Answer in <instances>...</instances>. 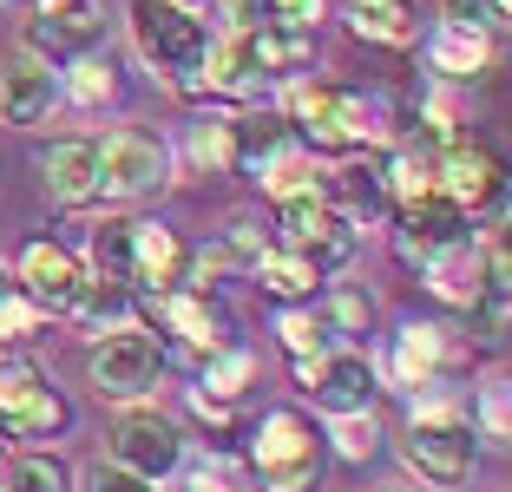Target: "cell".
Masks as SVG:
<instances>
[{"mask_svg": "<svg viewBox=\"0 0 512 492\" xmlns=\"http://www.w3.org/2000/svg\"><path fill=\"white\" fill-rule=\"evenodd\" d=\"M250 473L263 492H316L322 479V433L302 407H270L256 420L250 440Z\"/></svg>", "mask_w": 512, "mask_h": 492, "instance_id": "6da1fadb", "label": "cell"}, {"mask_svg": "<svg viewBox=\"0 0 512 492\" xmlns=\"http://www.w3.org/2000/svg\"><path fill=\"white\" fill-rule=\"evenodd\" d=\"M132 40L151 73L191 92L204 46H211V27L197 20V7H178V0H132Z\"/></svg>", "mask_w": 512, "mask_h": 492, "instance_id": "7a4b0ae2", "label": "cell"}, {"mask_svg": "<svg viewBox=\"0 0 512 492\" xmlns=\"http://www.w3.org/2000/svg\"><path fill=\"white\" fill-rule=\"evenodd\" d=\"M480 460V433L453 401H414V427H407V466L427 479V486L453 492L473 479Z\"/></svg>", "mask_w": 512, "mask_h": 492, "instance_id": "3957f363", "label": "cell"}, {"mask_svg": "<svg viewBox=\"0 0 512 492\" xmlns=\"http://www.w3.org/2000/svg\"><path fill=\"white\" fill-rule=\"evenodd\" d=\"M276 230H283V250H296L322 283H329L335 269H348V256L362 243V230L348 224L329 197H289V204H276Z\"/></svg>", "mask_w": 512, "mask_h": 492, "instance_id": "277c9868", "label": "cell"}, {"mask_svg": "<svg viewBox=\"0 0 512 492\" xmlns=\"http://www.w3.org/2000/svg\"><path fill=\"white\" fill-rule=\"evenodd\" d=\"M92 178H99V197H151L171 178V151H165V138L125 125L106 145H92Z\"/></svg>", "mask_w": 512, "mask_h": 492, "instance_id": "5b68a950", "label": "cell"}, {"mask_svg": "<svg viewBox=\"0 0 512 492\" xmlns=\"http://www.w3.org/2000/svg\"><path fill=\"white\" fill-rule=\"evenodd\" d=\"M158 374H165V348L132 322L112 328L106 342L92 348V388H99V401H145L158 388Z\"/></svg>", "mask_w": 512, "mask_h": 492, "instance_id": "8992f818", "label": "cell"}, {"mask_svg": "<svg viewBox=\"0 0 512 492\" xmlns=\"http://www.w3.org/2000/svg\"><path fill=\"white\" fill-rule=\"evenodd\" d=\"M112 460L132 466L138 479H171L184 466V433L171 414H158V407H125L119 427H112Z\"/></svg>", "mask_w": 512, "mask_h": 492, "instance_id": "52a82bcc", "label": "cell"}, {"mask_svg": "<svg viewBox=\"0 0 512 492\" xmlns=\"http://www.w3.org/2000/svg\"><path fill=\"white\" fill-rule=\"evenodd\" d=\"M434 191L447 197L460 217H480V210L499 204V191H506V171H499V158L486 145H473V138H453L447 151H434Z\"/></svg>", "mask_w": 512, "mask_h": 492, "instance_id": "ba28073f", "label": "cell"}, {"mask_svg": "<svg viewBox=\"0 0 512 492\" xmlns=\"http://www.w3.org/2000/svg\"><path fill=\"white\" fill-rule=\"evenodd\" d=\"M296 381L309 394H316L322 414H362V407H375V368H368V355H355V348H342V355H302L296 361Z\"/></svg>", "mask_w": 512, "mask_h": 492, "instance_id": "9c48e42d", "label": "cell"}, {"mask_svg": "<svg viewBox=\"0 0 512 492\" xmlns=\"http://www.w3.org/2000/svg\"><path fill=\"white\" fill-rule=\"evenodd\" d=\"M79 276H86V263H79V256L66 250V243H53V237L27 243V250H20V269H14L20 296H27V302H33L40 315H53V309L66 315V302H73Z\"/></svg>", "mask_w": 512, "mask_h": 492, "instance_id": "30bf717a", "label": "cell"}, {"mask_svg": "<svg viewBox=\"0 0 512 492\" xmlns=\"http://www.w3.org/2000/svg\"><path fill=\"white\" fill-rule=\"evenodd\" d=\"M99 40V7L92 0H40V14L27 27V53L33 60H73V53H92Z\"/></svg>", "mask_w": 512, "mask_h": 492, "instance_id": "8fae6325", "label": "cell"}, {"mask_svg": "<svg viewBox=\"0 0 512 492\" xmlns=\"http://www.w3.org/2000/svg\"><path fill=\"white\" fill-rule=\"evenodd\" d=\"M151 315H158L184 348H197V355H211V348L230 342V315L211 302V289H197V283H178L171 296H158V302H151Z\"/></svg>", "mask_w": 512, "mask_h": 492, "instance_id": "7c38bea8", "label": "cell"}, {"mask_svg": "<svg viewBox=\"0 0 512 492\" xmlns=\"http://www.w3.org/2000/svg\"><path fill=\"white\" fill-rule=\"evenodd\" d=\"M184 269H191V250L171 224H132V269H125V283L132 289H151V296H171L184 283Z\"/></svg>", "mask_w": 512, "mask_h": 492, "instance_id": "4fadbf2b", "label": "cell"}, {"mask_svg": "<svg viewBox=\"0 0 512 492\" xmlns=\"http://www.w3.org/2000/svg\"><path fill=\"white\" fill-rule=\"evenodd\" d=\"M453 237H467V217L447 204V197H421V204H401L394 210V250L407 256V263H427L434 250H447Z\"/></svg>", "mask_w": 512, "mask_h": 492, "instance_id": "5bb4252c", "label": "cell"}, {"mask_svg": "<svg viewBox=\"0 0 512 492\" xmlns=\"http://www.w3.org/2000/svg\"><path fill=\"white\" fill-rule=\"evenodd\" d=\"M447 361H453V335L440 322H407L401 335H394V355H388V368H394V381L401 388H440V374H447Z\"/></svg>", "mask_w": 512, "mask_h": 492, "instance_id": "9a60e30c", "label": "cell"}, {"mask_svg": "<svg viewBox=\"0 0 512 492\" xmlns=\"http://www.w3.org/2000/svg\"><path fill=\"white\" fill-rule=\"evenodd\" d=\"M53 99H60V73L46 60H33V53H20V60L0 73V119L7 125H40L46 112H53Z\"/></svg>", "mask_w": 512, "mask_h": 492, "instance_id": "2e32d148", "label": "cell"}, {"mask_svg": "<svg viewBox=\"0 0 512 492\" xmlns=\"http://www.w3.org/2000/svg\"><path fill=\"white\" fill-rule=\"evenodd\" d=\"M263 66H256V53H250V40H243V27H230L224 40H211L204 46V66H197V86H211V92H224V99H250V92H263Z\"/></svg>", "mask_w": 512, "mask_h": 492, "instance_id": "e0dca14e", "label": "cell"}, {"mask_svg": "<svg viewBox=\"0 0 512 492\" xmlns=\"http://www.w3.org/2000/svg\"><path fill=\"white\" fill-rule=\"evenodd\" d=\"M427 66H434L440 79H480L486 66H493V33L440 20V27L427 33Z\"/></svg>", "mask_w": 512, "mask_h": 492, "instance_id": "ac0fdd59", "label": "cell"}, {"mask_svg": "<svg viewBox=\"0 0 512 492\" xmlns=\"http://www.w3.org/2000/svg\"><path fill=\"white\" fill-rule=\"evenodd\" d=\"M40 184L53 204H92L99 178H92V145L86 138H60V145L40 151Z\"/></svg>", "mask_w": 512, "mask_h": 492, "instance_id": "d6986e66", "label": "cell"}, {"mask_svg": "<svg viewBox=\"0 0 512 492\" xmlns=\"http://www.w3.org/2000/svg\"><path fill=\"white\" fill-rule=\"evenodd\" d=\"M421 269H427V283H434V296L440 302H460V309H473L480 289H486V256L473 250V237H453L447 250H434Z\"/></svg>", "mask_w": 512, "mask_h": 492, "instance_id": "ffe728a7", "label": "cell"}, {"mask_svg": "<svg viewBox=\"0 0 512 492\" xmlns=\"http://www.w3.org/2000/svg\"><path fill=\"white\" fill-rule=\"evenodd\" d=\"M348 27L368 46H414L421 40V14L414 0H348Z\"/></svg>", "mask_w": 512, "mask_h": 492, "instance_id": "44dd1931", "label": "cell"}, {"mask_svg": "<svg viewBox=\"0 0 512 492\" xmlns=\"http://www.w3.org/2000/svg\"><path fill=\"white\" fill-rule=\"evenodd\" d=\"M335 178H342V184H335V191H342V204H335V210H342L355 230L394 210V204H388V178H381V158H348Z\"/></svg>", "mask_w": 512, "mask_h": 492, "instance_id": "7402d4cb", "label": "cell"}, {"mask_svg": "<svg viewBox=\"0 0 512 492\" xmlns=\"http://www.w3.org/2000/svg\"><path fill=\"white\" fill-rule=\"evenodd\" d=\"M66 315H79L86 328H125L132 322V283H119V276H79V289H73V302H66Z\"/></svg>", "mask_w": 512, "mask_h": 492, "instance_id": "603a6c76", "label": "cell"}, {"mask_svg": "<svg viewBox=\"0 0 512 492\" xmlns=\"http://www.w3.org/2000/svg\"><path fill=\"white\" fill-rule=\"evenodd\" d=\"M250 276L270 289L276 302H309V296H316V283H322L316 269L302 263L296 250H283V243H263V256L250 263Z\"/></svg>", "mask_w": 512, "mask_h": 492, "instance_id": "cb8c5ba5", "label": "cell"}, {"mask_svg": "<svg viewBox=\"0 0 512 492\" xmlns=\"http://www.w3.org/2000/svg\"><path fill=\"white\" fill-rule=\"evenodd\" d=\"M250 374H256V355H250V348H237V342H224V348H211V355H204V374H197V388L217 394V401H243Z\"/></svg>", "mask_w": 512, "mask_h": 492, "instance_id": "d4e9b609", "label": "cell"}, {"mask_svg": "<svg viewBox=\"0 0 512 492\" xmlns=\"http://www.w3.org/2000/svg\"><path fill=\"white\" fill-rule=\"evenodd\" d=\"M66 420H73V407H66V394L46 381L27 407L7 414V433H14V440H53V433H66Z\"/></svg>", "mask_w": 512, "mask_h": 492, "instance_id": "484cf974", "label": "cell"}, {"mask_svg": "<svg viewBox=\"0 0 512 492\" xmlns=\"http://www.w3.org/2000/svg\"><path fill=\"white\" fill-rule=\"evenodd\" d=\"M184 151H191V164L197 171H237V125L230 119H197L191 125V138H184Z\"/></svg>", "mask_w": 512, "mask_h": 492, "instance_id": "4316f807", "label": "cell"}, {"mask_svg": "<svg viewBox=\"0 0 512 492\" xmlns=\"http://www.w3.org/2000/svg\"><path fill=\"white\" fill-rule=\"evenodd\" d=\"M86 243H92V269L125 283V269H132V224H125V217H106V224H92Z\"/></svg>", "mask_w": 512, "mask_h": 492, "instance_id": "83f0119b", "label": "cell"}, {"mask_svg": "<svg viewBox=\"0 0 512 492\" xmlns=\"http://www.w3.org/2000/svg\"><path fill=\"white\" fill-rule=\"evenodd\" d=\"M73 479H66V466L53 460V453H20L14 466H7V479H0V492H66Z\"/></svg>", "mask_w": 512, "mask_h": 492, "instance_id": "f1b7e54d", "label": "cell"}, {"mask_svg": "<svg viewBox=\"0 0 512 492\" xmlns=\"http://www.w3.org/2000/svg\"><path fill=\"white\" fill-rule=\"evenodd\" d=\"M276 335H283L289 355H322V342H329V328H322V315L309 309V302H283V315H276Z\"/></svg>", "mask_w": 512, "mask_h": 492, "instance_id": "f546056e", "label": "cell"}, {"mask_svg": "<svg viewBox=\"0 0 512 492\" xmlns=\"http://www.w3.org/2000/svg\"><path fill=\"white\" fill-rule=\"evenodd\" d=\"M60 92H66L73 105H106V99H112V66H106V60H92V53H73V66H66Z\"/></svg>", "mask_w": 512, "mask_h": 492, "instance_id": "4dcf8cb0", "label": "cell"}, {"mask_svg": "<svg viewBox=\"0 0 512 492\" xmlns=\"http://www.w3.org/2000/svg\"><path fill=\"white\" fill-rule=\"evenodd\" d=\"M40 388H46L40 361H27V355H0V420L14 414V407H27Z\"/></svg>", "mask_w": 512, "mask_h": 492, "instance_id": "1f68e13d", "label": "cell"}, {"mask_svg": "<svg viewBox=\"0 0 512 492\" xmlns=\"http://www.w3.org/2000/svg\"><path fill=\"white\" fill-rule=\"evenodd\" d=\"M316 315H322V328H329V335H362L368 315H375V302H368L362 289H329Z\"/></svg>", "mask_w": 512, "mask_h": 492, "instance_id": "d6a6232c", "label": "cell"}, {"mask_svg": "<svg viewBox=\"0 0 512 492\" xmlns=\"http://www.w3.org/2000/svg\"><path fill=\"white\" fill-rule=\"evenodd\" d=\"M375 447H381V427H375V407H362V414H335V453L342 460H375Z\"/></svg>", "mask_w": 512, "mask_h": 492, "instance_id": "836d02e7", "label": "cell"}, {"mask_svg": "<svg viewBox=\"0 0 512 492\" xmlns=\"http://www.w3.org/2000/svg\"><path fill=\"white\" fill-rule=\"evenodd\" d=\"M79 492H158V486L138 479L132 466H119V460H92L86 473H79Z\"/></svg>", "mask_w": 512, "mask_h": 492, "instance_id": "e575fe53", "label": "cell"}, {"mask_svg": "<svg viewBox=\"0 0 512 492\" xmlns=\"http://www.w3.org/2000/svg\"><path fill=\"white\" fill-rule=\"evenodd\" d=\"M40 322H46V315L33 309L27 296H20V283L7 289V296H0V348H7V342H27V335H33Z\"/></svg>", "mask_w": 512, "mask_h": 492, "instance_id": "d590c367", "label": "cell"}, {"mask_svg": "<svg viewBox=\"0 0 512 492\" xmlns=\"http://www.w3.org/2000/svg\"><path fill=\"white\" fill-rule=\"evenodd\" d=\"M322 7H329V0H263V20L296 27V33H316L322 27Z\"/></svg>", "mask_w": 512, "mask_h": 492, "instance_id": "8d00e7d4", "label": "cell"}, {"mask_svg": "<svg viewBox=\"0 0 512 492\" xmlns=\"http://www.w3.org/2000/svg\"><path fill=\"white\" fill-rule=\"evenodd\" d=\"M178 492H243V479H237V466H230V460H197L191 473H184Z\"/></svg>", "mask_w": 512, "mask_h": 492, "instance_id": "74e56055", "label": "cell"}, {"mask_svg": "<svg viewBox=\"0 0 512 492\" xmlns=\"http://www.w3.org/2000/svg\"><path fill=\"white\" fill-rule=\"evenodd\" d=\"M506 7H512V0H447V20H460V27H486V33H499V27H506Z\"/></svg>", "mask_w": 512, "mask_h": 492, "instance_id": "f35d334b", "label": "cell"}, {"mask_svg": "<svg viewBox=\"0 0 512 492\" xmlns=\"http://www.w3.org/2000/svg\"><path fill=\"white\" fill-rule=\"evenodd\" d=\"M473 433L506 440V381H486V388H480V420H473Z\"/></svg>", "mask_w": 512, "mask_h": 492, "instance_id": "ab89813d", "label": "cell"}, {"mask_svg": "<svg viewBox=\"0 0 512 492\" xmlns=\"http://www.w3.org/2000/svg\"><path fill=\"white\" fill-rule=\"evenodd\" d=\"M191 407H197V420H211V427H230V414H237V401H217V394H204V388H191Z\"/></svg>", "mask_w": 512, "mask_h": 492, "instance_id": "60d3db41", "label": "cell"}, {"mask_svg": "<svg viewBox=\"0 0 512 492\" xmlns=\"http://www.w3.org/2000/svg\"><path fill=\"white\" fill-rule=\"evenodd\" d=\"M7 289H14V276H7V269H0V296H7Z\"/></svg>", "mask_w": 512, "mask_h": 492, "instance_id": "b9f144b4", "label": "cell"}, {"mask_svg": "<svg viewBox=\"0 0 512 492\" xmlns=\"http://www.w3.org/2000/svg\"><path fill=\"white\" fill-rule=\"evenodd\" d=\"M178 7H197V0H178Z\"/></svg>", "mask_w": 512, "mask_h": 492, "instance_id": "7bdbcfd3", "label": "cell"}]
</instances>
